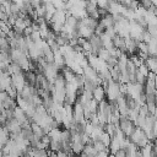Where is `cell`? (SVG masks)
<instances>
[{"instance_id": "1", "label": "cell", "mask_w": 157, "mask_h": 157, "mask_svg": "<svg viewBox=\"0 0 157 157\" xmlns=\"http://www.w3.org/2000/svg\"><path fill=\"white\" fill-rule=\"evenodd\" d=\"M130 139V142H132L135 146H137V147H144L145 145H147L148 142H150V140H148V137L146 136V134L144 132V130L141 129V128H135L134 129V131L131 132V135L129 136Z\"/></svg>"}, {"instance_id": "2", "label": "cell", "mask_w": 157, "mask_h": 157, "mask_svg": "<svg viewBox=\"0 0 157 157\" xmlns=\"http://www.w3.org/2000/svg\"><path fill=\"white\" fill-rule=\"evenodd\" d=\"M119 128H120V130L124 132V135L128 137V136H130L131 132L134 131L135 124H134L128 117H120V119H119Z\"/></svg>"}, {"instance_id": "3", "label": "cell", "mask_w": 157, "mask_h": 157, "mask_svg": "<svg viewBox=\"0 0 157 157\" xmlns=\"http://www.w3.org/2000/svg\"><path fill=\"white\" fill-rule=\"evenodd\" d=\"M11 85L13 86L15 90L21 91L26 86V77L23 76V74L22 72H18V74L11 75Z\"/></svg>"}, {"instance_id": "4", "label": "cell", "mask_w": 157, "mask_h": 157, "mask_svg": "<svg viewBox=\"0 0 157 157\" xmlns=\"http://www.w3.org/2000/svg\"><path fill=\"white\" fill-rule=\"evenodd\" d=\"M13 118L20 123V125H23V124H26V123H28V117L26 115V113L20 108V107H16L15 109H13Z\"/></svg>"}, {"instance_id": "5", "label": "cell", "mask_w": 157, "mask_h": 157, "mask_svg": "<svg viewBox=\"0 0 157 157\" xmlns=\"http://www.w3.org/2000/svg\"><path fill=\"white\" fill-rule=\"evenodd\" d=\"M92 97H93V99L97 101L98 103L102 102V101H104V97H105V90H104V87H102V86L98 85V86L92 91Z\"/></svg>"}, {"instance_id": "6", "label": "cell", "mask_w": 157, "mask_h": 157, "mask_svg": "<svg viewBox=\"0 0 157 157\" xmlns=\"http://www.w3.org/2000/svg\"><path fill=\"white\" fill-rule=\"evenodd\" d=\"M31 128H32V132H33V136H34L36 139H42L44 135H47V132L44 131V129H43L40 125L36 124V123H33V124L31 125Z\"/></svg>"}, {"instance_id": "7", "label": "cell", "mask_w": 157, "mask_h": 157, "mask_svg": "<svg viewBox=\"0 0 157 157\" xmlns=\"http://www.w3.org/2000/svg\"><path fill=\"white\" fill-rule=\"evenodd\" d=\"M140 153H141V157H155L152 151V144L148 142L144 147H140Z\"/></svg>"}, {"instance_id": "8", "label": "cell", "mask_w": 157, "mask_h": 157, "mask_svg": "<svg viewBox=\"0 0 157 157\" xmlns=\"http://www.w3.org/2000/svg\"><path fill=\"white\" fill-rule=\"evenodd\" d=\"M108 147H109V152L113 153V155H114L118 150L121 148V147H120V142H119L115 137H113V136H112V139H110V142H109V146H108Z\"/></svg>"}, {"instance_id": "9", "label": "cell", "mask_w": 157, "mask_h": 157, "mask_svg": "<svg viewBox=\"0 0 157 157\" xmlns=\"http://www.w3.org/2000/svg\"><path fill=\"white\" fill-rule=\"evenodd\" d=\"M9 140V131L7 129H0V150H2L4 145Z\"/></svg>"}, {"instance_id": "10", "label": "cell", "mask_w": 157, "mask_h": 157, "mask_svg": "<svg viewBox=\"0 0 157 157\" xmlns=\"http://www.w3.org/2000/svg\"><path fill=\"white\" fill-rule=\"evenodd\" d=\"M147 32L151 34L152 38L157 39V26L156 25H147Z\"/></svg>"}, {"instance_id": "11", "label": "cell", "mask_w": 157, "mask_h": 157, "mask_svg": "<svg viewBox=\"0 0 157 157\" xmlns=\"http://www.w3.org/2000/svg\"><path fill=\"white\" fill-rule=\"evenodd\" d=\"M109 155H110L109 148H107V150H103V151H98L96 157H109Z\"/></svg>"}, {"instance_id": "12", "label": "cell", "mask_w": 157, "mask_h": 157, "mask_svg": "<svg viewBox=\"0 0 157 157\" xmlns=\"http://www.w3.org/2000/svg\"><path fill=\"white\" fill-rule=\"evenodd\" d=\"M114 156H115V157H125V150H123V148L118 150V151L114 153Z\"/></svg>"}, {"instance_id": "13", "label": "cell", "mask_w": 157, "mask_h": 157, "mask_svg": "<svg viewBox=\"0 0 157 157\" xmlns=\"http://www.w3.org/2000/svg\"><path fill=\"white\" fill-rule=\"evenodd\" d=\"M109 157H115V156H114L113 153H110V155H109Z\"/></svg>"}]
</instances>
